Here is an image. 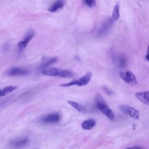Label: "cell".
I'll return each mask as SVG.
<instances>
[{
  "label": "cell",
  "instance_id": "cell-1",
  "mask_svg": "<svg viewBox=\"0 0 149 149\" xmlns=\"http://www.w3.org/2000/svg\"><path fill=\"white\" fill-rule=\"evenodd\" d=\"M41 73L48 76H56L60 77L69 78L74 76V73L72 71L66 69H62L58 68H44L42 70Z\"/></svg>",
  "mask_w": 149,
  "mask_h": 149
},
{
  "label": "cell",
  "instance_id": "cell-2",
  "mask_svg": "<svg viewBox=\"0 0 149 149\" xmlns=\"http://www.w3.org/2000/svg\"><path fill=\"white\" fill-rule=\"evenodd\" d=\"M95 102L97 107L101 112L111 120L115 118V113L113 111L108 107L103 97L99 94H97L95 97Z\"/></svg>",
  "mask_w": 149,
  "mask_h": 149
},
{
  "label": "cell",
  "instance_id": "cell-3",
  "mask_svg": "<svg viewBox=\"0 0 149 149\" xmlns=\"http://www.w3.org/2000/svg\"><path fill=\"white\" fill-rule=\"evenodd\" d=\"M92 76L91 72H89L83 75L82 77H80L78 79L74 80L70 82L67 83H63L61 84V87H69L72 86H83L88 83L90 81Z\"/></svg>",
  "mask_w": 149,
  "mask_h": 149
},
{
  "label": "cell",
  "instance_id": "cell-4",
  "mask_svg": "<svg viewBox=\"0 0 149 149\" xmlns=\"http://www.w3.org/2000/svg\"><path fill=\"white\" fill-rule=\"evenodd\" d=\"M119 110L124 113H126L133 119H137L139 118V112L135 108L127 105H121L119 107Z\"/></svg>",
  "mask_w": 149,
  "mask_h": 149
},
{
  "label": "cell",
  "instance_id": "cell-5",
  "mask_svg": "<svg viewBox=\"0 0 149 149\" xmlns=\"http://www.w3.org/2000/svg\"><path fill=\"white\" fill-rule=\"evenodd\" d=\"M119 76L124 81L128 84H136L137 83L136 77L130 70L120 72Z\"/></svg>",
  "mask_w": 149,
  "mask_h": 149
},
{
  "label": "cell",
  "instance_id": "cell-6",
  "mask_svg": "<svg viewBox=\"0 0 149 149\" xmlns=\"http://www.w3.org/2000/svg\"><path fill=\"white\" fill-rule=\"evenodd\" d=\"M29 73V70L26 69L19 67H15L8 69L5 72L4 74L5 75L8 76H17L26 75Z\"/></svg>",
  "mask_w": 149,
  "mask_h": 149
},
{
  "label": "cell",
  "instance_id": "cell-7",
  "mask_svg": "<svg viewBox=\"0 0 149 149\" xmlns=\"http://www.w3.org/2000/svg\"><path fill=\"white\" fill-rule=\"evenodd\" d=\"M34 34H35V32L32 29L29 30L27 32L26 34L25 35V36L23 38V39L22 41H20L17 44V47L19 48L20 51L23 50L27 47V45L29 44V42H30V41L33 38Z\"/></svg>",
  "mask_w": 149,
  "mask_h": 149
},
{
  "label": "cell",
  "instance_id": "cell-8",
  "mask_svg": "<svg viewBox=\"0 0 149 149\" xmlns=\"http://www.w3.org/2000/svg\"><path fill=\"white\" fill-rule=\"evenodd\" d=\"M60 116L58 113H51L48 114L40 119V122L43 124L55 123L59 121Z\"/></svg>",
  "mask_w": 149,
  "mask_h": 149
},
{
  "label": "cell",
  "instance_id": "cell-9",
  "mask_svg": "<svg viewBox=\"0 0 149 149\" xmlns=\"http://www.w3.org/2000/svg\"><path fill=\"white\" fill-rule=\"evenodd\" d=\"M29 143V140L27 137H22V138H18L16 139L12 140L9 142V144L16 148H20L23 147L27 144H28Z\"/></svg>",
  "mask_w": 149,
  "mask_h": 149
},
{
  "label": "cell",
  "instance_id": "cell-10",
  "mask_svg": "<svg viewBox=\"0 0 149 149\" xmlns=\"http://www.w3.org/2000/svg\"><path fill=\"white\" fill-rule=\"evenodd\" d=\"M65 2V0H56L48 8V10L52 13L56 12L63 8Z\"/></svg>",
  "mask_w": 149,
  "mask_h": 149
},
{
  "label": "cell",
  "instance_id": "cell-11",
  "mask_svg": "<svg viewBox=\"0 0 149 149\" xmlns=\"http://www.w3.org/2000/svg\"><path fill=\"white\" fill-rule=\"evenodd\" d=\"M135 95L143 103L149 105V91L138 92L136 93Z\"/></svg>",
  "mask_w": 149,
  "mask_h": 149
},
{
  "label": "cell",
  "instance_id": "cell-12",
  "mask_svg": "<svg viewBox=\"0 0 149 149\" xmlns=\"http://www.w3.org/2000/svg\"><path fill=\"white\" fill-rule=\"evenodd\" d=\"M96 125V120L94 119H88L84 120L81 124V126L82 129L84 130H91Z\"/></svg>",
  "mask_w": 149,
  "mask_h": 149
},
{
  "label": "cell",
  "instance_id": "cell-13",
  "mask_svg": "<svg viewBox=\"0 0 149 149\" xmlns=\"http://www.w3.org/2000/svg\"><path fill=\"white\" fill-rule=\"evenodd\" d=\"M58 60L57 58H52L47 60H44L42 62L41 64L40 65V69H44V68H47V67L54 64Z\"/></svg>",
  "mask_w": 149,
  "mask_h": 149
},
{
  "label": "cell",
  "instance_id": "cell-14",
  "mask_svg": "<svg viewBox=\"0 0 149 149\" xmlns=\"http://www.w3.org/2000/svg\"><path fill=\"white\" fill-rule=\"evenodd\" d=\"M17 88L16 86H8L6 87H3L2 89H0V97H3L8 94L11 93L13 90H16Z\"/></svg>",
  "mask_w": 149,
  "mask_h": 149
},
{
  "label": "cell",
  "instance_id": "cell-15",
  "mask_svg": "<svg viewBox=\"0 0 149 149\" xmlns=\"http://www.w3.org/2000/svg\"><path fill=\"white\" fill-rule=\"evenodd\" d=\"M68 103L71 105L73 108L77 110L79 112H84L85 111V108L84 107H83L81 105L79 104L77 102H75L74 101L69 100L68 101Z\"/></svg>",
  "mask_w": 149,
  "mask_h": 149
},
{
  "label": "cell",
  "instance_id": "cell-16",
  "mask_svg": "<svg viewBox=\"0 0 149 149\" xmlns=\"http://www.w3.org/2000/svg\"><path fill=\"white\" fill-rule=\"evenodd\" d=\"M120 16V13H119V4L117 3L115 5V6L113 8V12H112V16L111 18L112 20L114 21L117 20Z\"/></svg>",
  "mask_w": 149,
  "mask_h": 149
},
{
  "label": "cell",
  "instance_id": "cell-17",
  "mask_svg": "<svg viewBox=\"0 0 149 149\" xmlns=\"http://www.w3.org/2000/svg\"><path fill=\"white\" fill-rule=\"evenodd\" d=\"M84 3L88 7L92 8L95 5L96 0H83Z\"/></svg>",
  "mask_w": 149,
  "mask_h": 149
},
{
  "label": "cell",
  "instance_id": "cell-18",
  "mask_svg": "<svg viewBox=\"0 0 149 149\" xmlns=\"http://www.w3.org/2000/svg\"><path fill=\"white\" fill-rule=\"evenodd\" d=\"M146 58L149 62V46L147 48V54L146 55Z\"/></svg>",
  "mask_w": 149,
  "mask_h": 149
},
{
  "label": "cell",
  "instance_id": "cell-19",
  "mask_svg": "<svg viewBox=\"0 0 149 149\" xmlns=\"http://www.w3.org/2000/svg\"><path fill=\"white\" fill-rule=\"evenodd\" d=\"M130 148H141V147H138V146H134V147H130Z\"/></svg>",
  "mask_w": 149,
  "mask_h": 149
},
{
  "label": "cell",
  "instance_id": "cell-20",
  "mask_svg": "<svg viewBox=\"0 0 149 149\" xmlns=\"http://www.w3.org/2000/svg\"></svg>",
  "mask_w": 149,
  "mask_h": 149
}]
</instances>
